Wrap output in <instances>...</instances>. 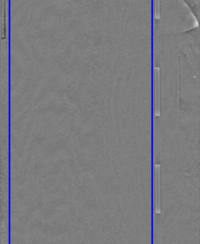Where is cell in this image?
Here are the masks:
<instances>
[{
  "label": "cell",
  "instance_id": "obj_1",
  "mask_svg": "<svg viewBox=\"0 0 200 244\" xmlns=\"http://www.w3.org/2000/svg\"><path fill=\"white\" fill-rule=\"evenodd\" d=\"M160 164L155 165V211L160 213Z\"/></svg>",
  "mask_w": 200,
  "mask_h": 244
}]
</instances>
